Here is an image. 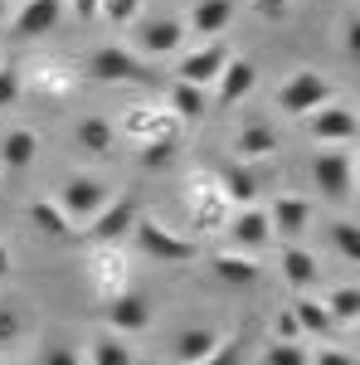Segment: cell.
<instances>
[{
  "mask_svg": "<svg viewBox=\"0 0 360 365\" xmlns=\"http://www.w3.org/2000/svg\"><path fill=\"white\" fill-rule=\"evenodd\" d=\"M20 93H25V73H20L15 63H0V113H5V108H15V103H20Z\"/></svg>",
  "mask_w": 360,
  "mask_h": 365,
  "instance_id": "4dcf8cb0",
  "label": "cell"
},
{
  "mask_svg": "<svg viewBox=\"0 0 360 365\" xmlns=\"http://www.w3.org/2000/svg\"><path fill=\"white\" fill-rule=\"evenodd\" d=\"M234 63V49L224 44V39H210V44H200L195 54H180L175 63V78H185V83H200V88H215L224 78V68Z\"/></svg>",
  "mask_w": 360,
  "mask_h": 365,
  "instance_id": "52a82bcc",
  "label": "cell"
},
{
  "mask_svg": "<svg viewBox=\"0 0 360 365\" xmlns=\"http://www.w3.org/2000/svg\"><path fill=\"white\" fill-rule=\"evenodd\" d=\"M185 34H190V25H185L180 15H141L137 29H132V39H137V54H141V58L180 54Z\"/></svg>",
  "mask_w": 360,
  "mask_h": 365,
  "instance_id": "5b68a950",
  "label": "cell"
},
{
  "mask_svg": "<svg viewBox=\"0 0 360 365\" xmlns=\"http://www.w3.org/2000/svg\"><path fill=\"white\" fill-rule=\"evenodd\" d=\"M356 185H360V151H356Z\"/></svg>",
  "mask_w": 360,
  "mask_h": 365,
  "instance_id": "7bdbcfd3",
  "label": "cell"
},
{
  "mask_svg": "<svg viewBox=\"0 0 360 365\" xmlns=\"http://www.w3.org/2000/svg\"><path fill=\"white\" fill-rule=\"evenodd\" d=\"M297 336H302V322H297V312L282 307V312L273 317V341H297Z\"/></svg>",
  "mask_w": 360,
  "mask_h": 365,
  "instance_id": "e575fe53",
  "label": "cell"
},
{
  "mask_svg": "<svg viewBox=\"0 0 360 365\" xmlns=\"http://www.w3.org/2000/svg\"><path fill=\"white\" fill-rule=\"evenodd\" d=\"M205 365H244V336H224L220 351H215Z\"/></svg>",
  "mask_w": 360,
  "mask_h": 365,
  "instance_id": "836d02e7",
  "label": "cell"
},
{
  "mask_svg": "<svg viewBox=\"0 0 360 365\" xmlns=\"http://www.w3.org/2000/svg\"><path fill=\"white\" fill-rule=\"evenodd\" d=\"M292 312H297V322H302V331H317V336H331L336 331V317L326 302H317L312 292H302L297 302H292Z\"/></svg>",
  "mask_w": 360,
  "mask_h": 365,
  "instance_id": "d4e9b609",
  "label": "cell"
},
{
  "mask_svg": "<svg viewBox=\"0 0 360 365\" xmlns=\"http://www.w3.org/2000/svg\"><path fill=\"white\" fill-rule=\"evenodd\" d=\"M326 307H331L336 327H346V322H360V287H331Z\"/></svg>",
  "mask_w": 360,
  "mask_h": 365,
  "instance_id": "f1b7e54d",
  "label": "cell"
},
{
  "mask_svg": "<svg viewBox=\"0 0 360 365\" xmlns=\"http://www.w3.org/2000/svg\"><path fill=\"white\" fill-rule=\"evenodd\" d=\"M263 365H312V356H307L297 341H273L263 351Z\"/></svg>",
  "mask_w": 360,
  "mask_h": 365,
  "instance_id": "f546056e",
  "label": "cell"
},
{
  "mask_svg": "<svg viewBox=\"0 0 360 365\" xmlns=\"http://www.w3.org/2000/svg\"><path fill=\"white\" fill-rule=\"evenodd\" d=\"M307 132H312V141H322V146H341V141L360 137V117L351 108L326 103V108H317V113L307 117Z\"/></svg>",
  "mask_w": 360,
  "mask_h": 365,
  "instance_id": "7c38bea8",
  "label": "cell"
},
{
  "mask_svg": "<svg viewBox=\"0 0 360 365\" xmlns=\"http://www.w3.org/2000/svg\"><path fill=\"white\" fill-rule=\"evenodd\" d=\"M103 322L108 327H117V331H146L151 327V302L141 297L137 287H122V292H112L108 302H103Z\"/></svg>",
  "mask_w": 360,
  "mask_h": 365,
  "instance_id": "8fae6325",
  "label": "cell"
},
{
  "mask_svg": "<svg viewBox=\"0 0 360 365\" xmlns=\"http://www.w3.org/2000/svg\"><path fill=\"white\" fill-rule=\"evenodd\" d=\"M68 10H73V20H98V10H103V0H68Z\"/></svg>",
  "mask_w": 360,
  "mask_h": 365,
  "instance_id": "ab89813d",
  "label": "cell"
},
{
  "mask_svg": "<svg viewBox=\"0 0 360 365\" xmlns=\"http://www.w3.org/2000/svg\"><path fill=\"white\" fill-rule=\"evenodd\" d=\"M10 273H15V258H10V249L0 244V278H10Z\"/></svg>",
  "mask_w": 360,
  "mask_h": 365,
  "instance_id": "60d3db41",
  "label": "cell"
},
{
  "mask_svg": "<svg viewBox=\"0 0 360 365\" xmlns=\"http://www.w3.org/2000/svg\"><path fill=\"white\" fill-rule=\"evenodd\" d=\"M234 151H239V161H263V156H273L277 151V132L268 127V122H249L244 132H239V141H234Z\"/></svg>",
  "mask_w": 360,
  "mask_h": 365,
  "instance_id": "7402d4cb",
  "label": "cell"
},
{
  "mask_svg": "<svg viewBox=\"0 0 360 365\" xmlns=\"http://www.w3.org/2000/svg\"><path fill=\"white\" fill-rule=\"evenodd\" d=\"M341 44H346V54L360 63V5L346 10V29H341Z\"/></svg>",
  "mask_w": 360,
  "mask_h": 365,
  "instance_id": "d6a6232c",
  "label": "cell"
},
{
  "mask_svg": "<svg viewBox=\"0 0 360 365\" xmlns=\"http://www.w3.org/2000/svg\"><path fill=\"white\" fill-rule=\"evenodd\" d=\"M312 365H356V356H351V351H336V346H322V351L312 356Z\"/></svg>",
  "mask_w": 360,
  "mask_h": 365,
  "instance_id": "8d00e7d4",
  "label": "cell"
},
{
  "mask_svg": "<svg viewBox=\"0 0 360 365\" xmlns=\"http://www.w3.org/2000/svg\"><path fill=\"white\" fill-rule=\"evenodd\" d=\"M282 278H287V287H297V292H307V287H317V278H322V268H317V258L307 249H297V244H287L282 249Z\"/></svg>",
  "mask_w": 360,
  "mask_h": 365,
  "instance_id": "44dd1931",
  "label": "cell"
},
{
  "mask_svg": "<svg viewBox=\"0 0 360 365\" xmlns=\"http://www.w3.org/2000/svg\"><path fill=\"white\" fill-rule=\"evenodd\" d=\"M312 185H317V195L341 205V200H351L356 190V156H346V151H317V161H312Z\"/></svg>",
  "mask_w": 360,
  "mask_h": 365,
  "instance_id": "8992f818",
  "label": "cell"
},
{
  "mask_svg": "<svg viewBox=\"0 0 360 365\" xmlns=\"http://www.w3.org/2000/svg\"><path fill=\"white\" fill-rule=\"evenodd\" d=\"M287 5H292V0H253V15H263V20H277V15H287Z\"/></svg>",
  "mask_w": 360,
  "mask_h": 365,
  "instance_id": "f35d334b",
  "label": "cell"
},
{
  "mask_svg": "<svg viewBox=\"0 0 360 365\" xmlns=\"http://www.w3.org/2000/svg\"><path fill=\"white\" fill-rule=\"evenodd\" d=\"M137 220H141V205H137V195H112L93 220L83 225V234H78V244H98V249H108V244H117V239H127L132 229H137Z\"/></svg>",
  "mask_w": 360,
  "mask_h": 365,
  "instance_id": "6da1fadb",
  "label": "cell"
},
{
  "mask_svg": "<svg viewBox=\"0 0 360 365\" xmlns=\"http://www.w3.org/2000/svg\"><path fill=\"white\" fill-rule=\"evenodd\" d=\"M180 156V132H161V137H151L146 146H141V170H166L170 161Z\"/></svg>",
  "mask_w": 360,
  "mask_h": 365,
  "instance_id": "484cf974",
  "label": "cell"
},
{
  "mask_svg": "<svg viewBox=\"0 0 360 365\" xmlns=\"http://www.w3.org/2000/svg\"><path fill=\"white\" fill-rule=\"evenodd\" d=\"M220 341H224L220 327L190 322V327H180V336H175V361L180 365H205L215 351H220Z\"/></svg>",
  "mask_w": 360,
  "mask_h": 365,
  "instance_id": "4fadbf2b",
  "label": "cell"
},
{
  "mask_svg": "<svg viewBox=\"0 0 360 365\" xmlns=\"http://www.w3.org/2000/svg\"><path fill=\"white\" fill-rule=\"evenodd\" d=\"M253 88H258V68H253V58L234 54V63L224 68V78L215 83V103H220V108H239Z\"/></svg>",
  "mask_w": 360,
  "mask_h": 365,
  "instance_id": "9a60e30c",
  "label": "cell"
},
{
  "mask_svg": "<svg viewBox=\"0 0 360 365\" xmlns=\"http://www.w3.org/2000/svg\"><path fill=\"white\" fill-rule=\"evenodd\" d=\"M5 15H10V5H5V0H0V25H5Z\"/></svg>",
  "mask_w": 360,
  "mask_h": 365,
  "instance_id": "b9f144b4",
  "label": "cell"
},
{
  "mask_svg": "<svg viewBox=\"0 0 360 365\" xmlns=\"http://www.w3.org/2000/svg\"><path fill=\"white\" fill-rule=\"evenodd\" d=\"M88 78L93 83H151L156 73L146 68V58L132 54L127 44H98L88 54Z\"/></svg>",
  "mask_w": 360,
  "mask_h": 365,
  "instance_id": "3957f363",
  "label": "cell"
},
{
  "mask_svg": "<svg viewBox=\"0 0 360 365\" xmlns=\"http://www.w3.org/2000/svg\"><path fill=\"white\" fill-rule=\"evenodd\" d=\"M326 244H331L346 263H360V225L356 220H331V225H326Z\"/></svg>",
  "mask_w": 360,
  "mask_h": 365,
  "instance_id": "4316f807",
  "label": "cell"
},
{
  "mask_svg": "<svg viewBox=\"0 0 360 365\" xmlns=\"http://www.w3.org/2000/svg\"><path fill=\"white\" fill-rule=\"evenodd\" d=\"M73 137H78V146H83V151H93V156H108L112 141H117V132H112L108 117H78Z\"/></svg>",
  "mask_w": 360,
  "mask_h": 365,
  "instance_id": "cb8c5ba5",
  "label": "cell"
},
{
  "mask_svg": "<svg viewBox=\"0 0 360 365\" xmlns=\"http://www.w3.org/2000/svg\"><path fill=\"white\" fill-rule=\"evenodd\" d=\"M268 215H273V234L282 244H297L307 234V225H312V205H307L302 195H277L273 205H268Z\"/></svg>",
  "mask_w": 360,
  "mask_h": 365,
  "instance_id": "5bb4252c",
  "label": "cell"
},
{
  "mask_svg": "<svg viewBox=\"0 0 360 365\" xmlns=\"http://www.w3.org/2000/svg\"><path fill=\"white\" fill-rule=\"evenodd\" d=\"M210 273L224 287H258V278H263V268H258L253 253H215L210 258Z\"/></svg>",
  "mask_w": 360,
  "mask_h": 365,
  "instance_id": "e0dca14e",
  "label": "cell"
},
{
  "mask_svg": "<svg viewBox=\"0 0 360 365\" xmlns=\"http://www.w3.org/2000/svg\"><path fill=\"white\" fill-rule=\"evenodd\" d=\"M88 365H137V356L122 336H98L88 346Z\"/></svg>",
  "mask_w": 360,
  "mask_h": 365,
  "instance_id": "83f0119b",
  "label": "cell"
},
{
  "mask_svg": "<svg viewBox=\"0 0 360 365\" xmlns=\"http://www.w3.org/2000/svg\"><path fill=\"white\" fill-rule=\"evenodd\" d=\"M39 365H83V356H78V351H73L68 341H54V346H44Z\"/></svg>",
  "mask_w": 360,
  "mask_h": 365,
  "instance_id": "d590c367",
  "label": "cell"
},
{
  "mask_svg": "<svg viewBox=\"0 0 360 365\" xmlns=\"http://www.w3.org/2000/svg\"><path fill=\"white\" fill-rule=\"evenodd\" d=\"M229 20H234V0H195L190 15H185L190 34H200L205 44H210V39H220L224 29H229Z\"/></svg>",
  "mask_w": 360,
  "mask_h": 365,
  "instance_id": "2e32d148",
  "label": "cell"
},
{
  "mask_svg": "<svg viewBox=\"0 0 360 365\" xmlns=\"http://www.w3.org/2000/svg\"><path fill=\"white\" fill-rule=\"evenodd\" d=\"M34 156H39V137H34L29 127H10V132L0 137V166L5 170H29Z\"/></svg>",
  "mask_w": 360,
  "mask_h": 365,
  "instance_id": "d6986e66",
  "label": "cell"
},
{
  "mask_svg": "<svg viewBox=\"0 0 360 365\" xmlns=\"http://www.w3.org/2000/svg\"><path fill=\"white\" fill-rule=\"evenodd\" d=\"M326 103H331V78L317 73V68H297V73H287L277 83V113H287V117H312Z\"/></svg>",
  "mask_w": 360,
  "mask_h": 365,
  "instance_id": "7a4b0ae2",
  "label": "cell"
},
{
  "mask_svg": "<svg viewBox=\"0 0 360 365\" xmlns=\"http://www.w3.org/2000/svg\"><path fill=\"white\" fill-rule=\"evenodd\" d=\"M170 113L180 117V122H200V117L210 113V88L175 78V83H170Z\"/></svg>",
  "mask_w": 360,
  "mask_h": 365,
  "instance_id": "ffe728a7",
  "label": "cell"
},
{
  "mask_svg": "<svg viewBox=\"0 0 360 365\" xmlns=\"http://www.w3.org/2000/svg\"><path fill=\"white\" fill-rule=\"evenodd\" d=\"M108 25H132L141 15V0H103V10H98Z\"/></svg>",
  "mask_w": 360,
  "mask_h": 365,
  "instance_id": "1f68e13d",
  "label": "cell"
},
{
  "mask_svg": "<svg viewBox=\"0 0 360 365\" xmlns=\"http://www.w3.org/2000/svg\"><path fill=\"white\" fill-rule=\"evenodd\" d=\"M132 249H137L141 258H151V263H195V258H200V249H195L190 239L170 234V229H166V225H156L151 215H141V220H137Z\"/></svg>",
  "mask_w": 360,
  "mask_h": 365,
  "instance_id": "277c9868",
  "label": "cell"
},
{
  "mask_svg": "<svg viewBox=\"0 0 360 365\" xmlns=\"http://www.w3.org/2000/svg\"><path fill=\"white\" fill-rule=\"evenodd\" d=\"M29 220H34V229H39V234H49V239H58V244L78 239V234H73V220H68V210H63L58 200H49V195L29 200Z\"/></svg>",
  "mask_w": 360,
  "mask_h": 365,
  "instance_id": "ac0fdd59",
  "label": "cell"
},
{
  "mask_svg": "<svg viewBox=\"0 0 360 365\" xmlns=\"http://www.w3.org/2000/svg\"><path fill=\"white\" fill-rule=\"evenodd\" d=\"M15 331H20V312H15V307H0V346H5V341H15Z\"/></svg>",
  "mask_w": 360,
  "mask_h": 365,
  "instance_id": "74e56055",
  "label": "cell"
},
{
  "mask_svg": "<svg viewBox=\"0 0 360 365\" xmlns=\"http://www.w3.org/2000/svg\"><path fill=\"white\" fill-rule=\"evenodd\" d=\"M220 185H224V200H234L239 210L253 205V195H258V175L249 170V161H229L220 170Z\"/></svg>",
  "mask_w": 360,
  "mask_h": 365,
  "instance_id": "603a6c76",
  "label": "cell"
},
{
  "mask_svg": "<svg viewBox=\"0 0 360 365\" xmlns=\"http://www.w3.org/2000/svg\"><path fill=\"white\" fill-rule=\"evenodd\" d=\"M229 239H234V249H239V253L268 249V244L277 239V234H273V215H268V210H258V205L234 210V220H229Z\"/></svg>",
  "mask_w": 360,
  "mask_h": 365,
  "instance_id": "30bf717a",
  "label": "cell"
},
{
  "mask_svg": "<svg viewBox=\"0 0 360 365\" xmlns=\"http://www.w3.org/2000/svg\"><path fill=\"white\" fill-rule=\"evenodd\" d=\"M108 200H112V190H108V180H98V175H68L63 190H58V205H63L68 220H78V225H88Z\"/></svg>",
  "mask_w": 360,
  "mask_h": 365,
  "instance_id": "ba28073f",
  "label": "cell"
},
{
  "mask_svg": "<svg viewBox=\"0 0 360 365\" xmlns=\"http://www.w3.org/2000/svg\"><path fill=\"white\" fill-rule=\"evenodd\" d=\"M58 20H63V0H25L10 20V39H20V44L44 39V34H54Z\"/></svg>",
  "mask_w": 360,
  "mask_h": 365,
  "instance_id": "9c48e42d",
  "label": "cell"
},
{
  "mask_svg": "<svg viewBox=\"0 0 360 365\" xmlns=\"http://www.w3.org/2000/svg\"><path fill=\"white\" fill-rule=\"evenodd\" d=\"M137 365H151V361H137Z\"/></svg>",
  "mask_w": 360,
  "mask_h": 365,
  "instance_id": "ee69618b",
  "label": "cell"
}]
</instances>
